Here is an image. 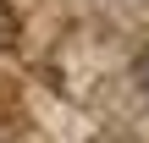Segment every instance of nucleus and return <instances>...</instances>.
<instances>
[{
	"mask_svg": "<svg viewBox=\"0 0 149 143\" xmlns=\"http://www.w3.org/2000/svg\"><path fill=\"white\" fill-rule=\"evenodd\" d=\"M138 77H144V94H149V55L138 61Z\"/></svg>",
	"mask_w": 149,
	"mask_h": 143,
	"instance_id": "obj_2",
	"label": "nucleus"
},
{
	"mask_svg": "<svg viewBox=\"0 0 149 143\" xmlns=\"http://www.w3.org/2000/svg\"><path fill=\"white\" fill-rule=\"evenodd\" d=\"M11 44H17V11L0 0V50H11Z\"/></svg>",
	"mask_w": 149,
	"mask_h": 143,
	"instance_id": "obj_1",
	"label": "nucleus"
},
{
	"mask_svg": "<svg viewBox=\"0 0 149 143\" xmlns=\"http://www.w3.org/2000/svg\"><path fill=\"white\" fill-rule=\"evenodd\" d=\"M94 143H127V138H94Z\"/></svg>",
	"mask_w": 149,
	"mask_h": 143,
	"instance_id": "obj_3",
	"label": "nucleus"
}]
</instances>
